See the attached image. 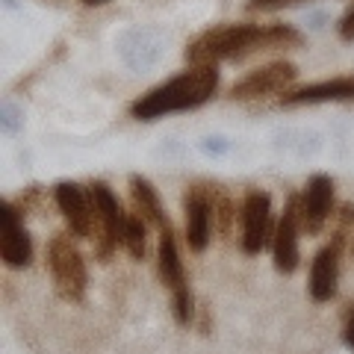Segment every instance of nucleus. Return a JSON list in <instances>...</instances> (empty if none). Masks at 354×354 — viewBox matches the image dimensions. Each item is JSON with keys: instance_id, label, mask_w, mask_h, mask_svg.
Masks as SVG:
<instances>
[{"instance_id": "nucleus-12", "label": "nucleus", "mask_w": 354, "mask_h": 354, "mask_svg": "<svg viewBox=\"0 0 354 354\" xmlns=\"http://www.w3.org/2000/svg\"><path fill=\"white\" fill-rule=\"evenodd\" d=\"M342 245H346V239L334 236L313 257V266H310V295H313V301H330V298L337 295Z\"/></svg>"}, {"instance_id": "nucleus-1", "label": "nucleus", "mask_w": 354, "mask_h": 354, "mask_svg": "<svg viewBox=\"0 0 354 354\" xmlns=\"http://www.w3.org/2000/svg\"><path fill=\"white\" fill-rule=\"evenodd\" d=\"M298 41H301V36L286 24H221L201 32L186 48V59H189V65H218L221 59H242L257 50L292 48Z\"/></svg>"}, {"instance_id": "nucleus-2", "label": "nucleus", "mask_w": 354, "mask_h": 354, "mask_svg": "<svg viewBox=\"0 0 354 354\" xmlns=\"http://www.w3.org/2000/svg\"><path fill=\"white\" fill-rule=\"evenodd\" d=\"M218 88V68L216 65H192L189 71L177 74L174 80L151 88L139 101H133L130 113L139 121H153L169 113H183L207 104Z\"/></svg>"}, {"instance_id": "nucleus-8", "label": "nucleus", "mask_w": 354, "mask_h": 354, "mask_svg": "<svg viewBox=\"0 0 354 354\" xmlns=\"http://www.w3.org/2000/svg\"><path fill=\"white\" fill-rule=\"evenodd\" d=\"M295 65L292 62H272L263 65V68L251 71L245 80H239L230 88V97L234 101H257V97H269V95H286V86L295 80Z\"/></svg>"}, {"instance_id": "nucleus-9", "label": "nucleus", "mask_w": 354, "mask_h": 354, "mask_svg": "<svg viewBox=\"0 0 354 354\" xmlns=\"http://www.w3.org/2000/svg\"><path fill=\"white\" fill-rule=\"evenodd\" d=\"M186 213V242L192 251H204L209 245V230H213V192L207 186H189L183 195Z\"/></svg>"}, {"instance_id": "nucleus-7", "label": "nucleus", "mask_w": 354, "mask_h": 354, "mask_svg": "<svg viewBox=\"0 0 354 354\" xmlns=\"http://www.w3.org/2000/svg\"><path fill=\"white\" fill-rule=\"evenodd\" d=\"M298 230H301V198L290 195L272 236L274 269L283 274H292L298 269Z\"/></svg>"}, {"instance_id": "nucleus-16", "label": "nucleus", "mask_w": 354, "mask_h": 354, "mask_svg": "<svg viewBox=\"0 0 354 354\" xmlns=\"http://www.w3.org/2000/svg\"><path fill=\"white\" fill-rule=\"evenodd\" d=\"M145 225L148 221L142 218L139 213L133 216V213H127V218H124V234H121V245L127 248V254L133 260H142L145 257Z\"/></svg>"}, {"instance_id": "nucleus-15", "label": "nucleus", "mask_w": 354, "mask_h": 354, "mask_svg": "<svg viewBox=\"0 0 354 354\" xmlns=\"http://www.w3.org/2000/svg\"><path fill=\"white\" fill-rule=\"evenodd\" d=\"M130 192H133V201H136V213L145 218L148 225L162 227L165 225L162 204H160V195L151 186V180H145V177H139V174H133L130 177Z\"/></svg>"}, {"instance_id": "nucleus-21", "label": "nucleus", "mask_w": 354, "mask_h": 354, "mask_svg": "<svg viewBox=\"0 0 354 354\" xmlns=\"http://www.w3.org/2000/svg\"><path fill=\"white\" fill-rule=\"evenodd\" d=\"M86 6H97V3H104V0H83Z\"/></svg>"}, {"instance_id": "nucleus-3", "label": "nucleus", "mask_w": 354, "mask_h": 354, "mask_svg": "<svg viewBox=\"0 0 354 354\" xmlns=\"http://www.w3.org/2000/svg\"><path fill=\"white\" fill-rule=\"evenodd\" d=\"M88 198H92V239H95V254L106 263L118 248L121 234H124V218L127 213L121 209L118 198L113 195L106 183H92L88 186Z\"/></svg>"}, {"instance_id": "nucleus-14", "label": "nucleus", "mask_w": 354, "mask_h": 354, "mask_svg": "<svg viewBox=\"0 0 354 354\" xmlns=\"http://www.w3.org/2000/svg\"><path fill=\"white\" fill-rule=\"evenodd\" d=\"M330 101H354V74L351 77H334V80L310 83L295 92L281 95L283 106H301V104H330Z\"/></svg>"}, {"instance_id": "nucleus-13", "label": "nucleus", "mask_w": 354, "mask_h": 354, "mask_svg": "<svg viewBox=\"0 0 354 354\" xmlns=\"http://www.w3.org/2000/svg\"><path fill=\"white\" fill-rule=\"evenodd\" d=\"M53 195H57V207L71 234L77 239L92 236V198H88V192H83L77 183L62 180L57 183V192Z\"/></svg>"}, {"instance_id": "nucleus-11", "label": "nucleus", "mask_w": 354, "mask_h": 354, "mask_svg": "<svg viewBox=\"0 0 354 354\" xmlns=\"http://www.w3.org/2000/svg\"><path fill=\"white\" fill-rule=\"evenodd\" d=\"M0 257L9 269H27L32 260L30 234L21 225L18 209L12 204H6L3 213H0Z\"/></svg>"}, {"instance_id": "nucleus-6", "label": "nucleus", "mask_w": 354, "mask_h": 354, "mask_svg": "<svg viewBox=\"0 0 354 354\" xmlns=\"http://www.w3.org/2000/svg\"><path fill=\"white\" fill-rule=\"evenodd\" d=\"M272 198L263 189H251L242 201V251L260 254L272 242Z\"/></svg>"}, {"instance_id": "nucleus-19", "label": "nucleus", "mask_w": 354, "mask_h": 354, "mask_svg": "<svg viewBox=\"0 0 354 354\" xmlns=\"http://www.w3.org/2000/svg\"><path fill=\"white\" fill-rule=\"evenodd\" d=\"M339 36L346 39V41H351V39H354V3L348 6V12L339 18Z\"/></svg>"}, {"instance_id": "nucleus-17", "label": "nucleus", "mask_w": 354, "mask_h": 354, "mask_svg": "<svg viewBox=\"0 0 354 354\" xmlns=\"http://www.w3.org/2000/svg\"><path fill=\"white\" fill-rule=\"evenodd\" d=\"M213 225L221 234H230V225H234V204L225 192H213Z\"/></svg>"}, {"instance_id": "nucleus-4", "label": "nucleus", "mask_w": 354, "mask_h": 354, "mask_svg": "<svg viewBox=\"0 0 354 354\" xmlns=\"http://www.w3.org/2000/svg\"><path fill=\"white\" fill-rule=\"evenodd\" d=\"M48 269L53 286H57V295L65 301H80L86 295V263L83 254L77 251V245L71 242V236L57 234L48 245Z\"/></svg>"}, {"instance_id": "nucleus-10", "label": "nucleus", "mask_w": 354, "mask_h": 354, "mask_svg": "<svg viewBox=\"0 0 354 354\" xmlns=\"http://www.w3.org/2000/svg\"><path fill=\"white\" fill-rule=\"evenodd\" d=\"M330 207H334V180L328 174H313L301 195V230L316 236L325 227Z\"/></svg>"}, {"instance_id": "nucleus-5", "label": "nucleus", "mask_w": 354, "mask_h": 354, "mask_svg": "<svg viewBox=\"0 0 354 354\" xmlns=\"http://www.w3.org/2000/svg\"><path fill=\"white\" fill-rule=\"evenodd\" d=\"M157 260H160V278H162V283L169 286V292H171L174 319L180 325H186L192 319V292H189V283H186L183 260H180V251H177V239H174V230H171L169 221L160 227Z\"/></svg>"}, {"instance_id": "nucleus-18", "label": "nucleus", "mask_w": 354, "mask_h": 354, "mask_svg": "<svg viewBox=\"0 0 354 354\" xmlns=\"http://www.w3.org/2000/svg\"><path fill=\"white\" fill-rule=\"evenodd\" d=\"M301 0H248L251 12H272V9H283V6H295Z\"/></svg>"}, {"instance_id": "nucleus-20", "label": "nucleus", "mask_w": 354, "mask_h": 354, "mask_svg": "<svg viewBox=\"0 0 354 354\" xmlns=\"http://www.w3.org/2000/svg\"><path fill=\"white\" fill-rule=\"evenodd\" d=\"M346 342H348V348L354 351V307L348 310V316H346Z\"/></svg>"}]
</instances>
